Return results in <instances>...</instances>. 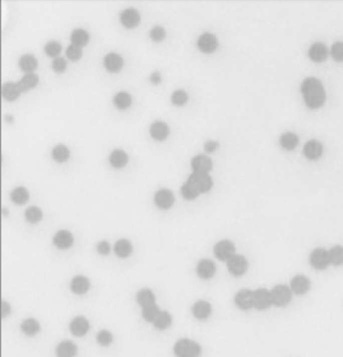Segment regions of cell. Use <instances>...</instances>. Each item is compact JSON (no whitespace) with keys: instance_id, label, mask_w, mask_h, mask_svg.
<instances>
[{"instance_id":"obj_46","label":"cell","mask_w":343,"mask_h":357,"mask_svg":"<svg viewBox=\"0 0 343 357\" xmlns=\"http://www.w3.org/2000/svg\"><path fill=\"white\" fill-rule=\"evenodd\" d=\"M97 340L101 345L107 346L113 341V335L109 331L103 330L98 333Z\"/></svg>"},{"instance_id":"obj_18","label":"cell","mask_w":343,"mask_h":357,"mask_svg":"<svg viewBox=\"0 0 343 357\" xmlns=\"http://www.w3.org/2000/svg\"><path fill=\"white\" fill-rule=\"evenodd\" d=\"M309 57L314 62H322L328 56V49L321 43H315L309 49Z\"/></svg>"},{"instance_id":"obj_36","label":"cell","mask_w":343,"mask_h":357,"mask_svg":"<svg viewBox=\"0 0 343 357\" xmlns=\"http://www.w3.org/2000/svg\"><path fill=\"white\" fill-rule=\"evenodd\" d=\"M72 41L74 45L79 47L85 46L89 41L88 34L83 30H74L72 34Z\"/></svg>"},{"instance_id":"obj_19","label":"cell","mask_w":343,"mask_h":357,"mask_svg":"<svg viewBox=\"0 0 343 357\" xmlns=\"http://www.w3.org/2000/svg\"><path fill=\"white\" fill-rule=\"evenodd\" d=\"M89 327L88 321L84 317H77L73 319L70 324L71 331L76 336H83L88 332Z\"/></svg>"},{"instance_id":"obj_5","label":"cell","mask_w":343,"mask_h":357,"mask_svg":"<svg viewBox=\"0 0 343 357\" xmlns=\"http://www.w3.org/2000/svg\"><path fill=\"white\" fill-rule=\"evenodd\" d=\"M310 263L314 269H326L330 264L328 251L324 248H316L310 254Z\"/></svg>"},{"instance_id":"obj_4","label":"cell","mask_w":343,"mask_h":357,"mask_svg":"<svg viewBox=\"0 0 343 357\" xmlns=\"http://www.w3.org/2000/svg\"><path fill=\"white\" fill-rule=\"evenodd\" d=\"M272 303L276 306H285L291 299V292L287 286H275L271 291Z\"/></svg>"},{"instance_id":"obj_33","label":"cell","mask_w":343,"mask_h":357,"mask_svg":"<svg viewBox=\"0 0 343 357\" xmlns=\"http://www.w3.org/2000/svg\"><path fill=\"white\" fill-rule=\"evenodd\" d=\"M21 328L27 335H30V336H33V335H36L38 333L39 329H40V326H39V322L36 319L29 318L23 321L22 325H21Z\"/></svg>"},{"instance_id":"obj_44","label":"cell","mask_w":343,"mask_h":357,"mask_svg":"<svg viewBox=\"0 0 343 357\" xmlns=\"http://www.w3.org/2000/svg\"><path fill=\"white\" fill-rule=\"evenodd\" d=\"M331 55L336 61H343V42H336L332 46Z\"/></svg>"},{"instance_id":"obj_35","label":"cell","mask_w":343,"mask_h":357,"mask_svg":"<svg viewBox=\"0 0 343 357\" xmlns=\"http://www.w3.org/2000/svg\"><path fill=\"white\" fill-rule=\"evenodd\" d=\"M330 263L334 266L343 264V246H335L328 251Z\"/></svg>"},{"instance_id":"obj_21","label":"cell","mask_w":343,"mask_h":357,"mask_svg":"<svg viewBox=\"0 0 343 357\" xmlns=\"http://www.w3.org/2000/svg\"><path fill=\"white\" fill-rule=\"evenodd\" d=\"M170 129L168 124L163 122H156L150 128L151 135L154 139L163 140L168 137Z\"/></svg>"},{"instance_id":"obj_25","label":"cell","mask_w":343,"mask_h":357,"mask_svg":"<svg viewBox=\"0 0 343 357\" xmlns=\"http://www.w3.org/2000/svg\"><path fill=\"white\" fill-rule=\"evenodd\" d=\"M137 301L143 308L155 304V296L149 289H143L138 293Z\"/></svg>"},{"instance_id":"obj_9","label":"cell","mask_w":343,"mask_h":357,"mask_svg":"<svg viewBox=\"0 0 343 357\" xmlns=\"http://www.w3.org/2000/svg\"><path fill=\"white\" fill-rule=\"evenodd\" d=\"M191 167L193 172L209 173L212 169L213 163L210 158L204 154H200L192 159Z\"/></svg>"},{"instance_id":"obj_47","label":"cell","mask_w":343,"mask_h":357,"mask_svg":"<svg viewBox=\"0 0 343 357\" xmlns=\"http://www.w3.org/2000/svg\"><path fill=\"white\" fill-rule=\"evenodd\" d=\"M82 51L79 46L76 45L69 46L67 49V55L72 60H77L81 58Z\"/></svg>"},{"instance_id":"obj_37","label":"cell","mask_w":343,"mask_h":357,"mask_svg":"<svg viewBox=\"0 0 343 357\" xmlns=\"http://www.w3.org/2000/svg\"><path fill=\"white\" fill-rule=\"evenodd\" d=\"M53 159L58 162H63L67 161L69 157V151L65 145H59L53 149Z\"/></svg>"},{"instance_id":"obj_48","label":"cell","mask_w":343,"mask_h":357,"mask_svg":"<svg viewBox=\"0 0 343 357\" xmlns=\"http://www.w3.org/2000/svg\"><path fill=\"white\" fill-rule=\"evenodd\" d=\"M53 68L55 72L60 73L63 72L66 68V61L62 58H57L53 60Z\"/></svg>"},{"instance_id":"obj_50","label":"cell","mask_w":343,"mask_h":357,"mask_svg":"<svg viewBox=\"0 0 343 357\" xmlns=\"http://www.w3.org/2000/svg\"><path fill=\"white\" fill-rule=\"evenodd\" d=\"M10 305L6 301L2 300L1 303H0V315H1V318H5L10 314Z\"/></svg>"},{"instance_id":"obj_7","label":"cell","mask_w":343,"mask_h":357,"mask_svg":"<svg viewBox=\"0 0 343 357\" xmlns=\"http://www.w3.org/2000/svg\"><path fill=\"white\" fill-rule=\"evenodd\" d=\"M248 266V261L242 255H235L227 261L229 272L236 277L243 276L246 272Z\"/></svg>"},{"instance_id":"obj_27","label":"cell","mask_w":343,"mask_h":357,"mask_svg":"<svg viewBox=\"0 0 343 357\" xmlns=\"http://www.w3.org/2000/svg\"><path fill=\"white\" fill-rule=\"evenodd\" d=\"M280 143L281 146L285 150H292L297 146L298 138L294 133H285L280 137Z\"/></svg>"},{"instance_id":"obj_28","label":"cell","mask_w":343,"mask_h":357,"mask_svg":"<svg viewBox=\"0 0 343 357\" xmlns=\"http://www.w3.org/2000/svg\"><path fill=\"white\" fill-rule=\"evenodd\" d=\"M17 84L12 83H5L2 89L3 97L8 101H14L17 99L21 94Z\"/></svg>"},{"instance_id":"obj_41","label":"cell","mask_w":343,"mask_h":357,"mask_svg":"<svg viewBox=\"0 0 343 357\" xmlns=\"http://www.w3.org/2000/svg\"><path fill=\"white\" fill-rule=\"evenodd\" d=\"M188 99V94L184 90H176L171 96L172 102L177 106H182L187 102Z\"/></svg>"},{"instance_id":"obj_8","label":"cell","mask_w":343,"mask_h":357,"mask_svg":"<svg viewBox=\"0 0 343 357\" xmlns=\"http://www.w3.org/2000/svg\"><path fill=\"white\" fill-rule=\"evenodd\" d=\"M272 303L271 292L264 288L257 289L254 292V307L262 310L269 308Z\"/></svg>"},{"instance_id":"obj_31","label":"cell","mask_w":343,"mask_h":357,"mask_svg":"<svg viewBox=\"0 0 343 357\" xmlns=\"http://www.w3.org/2000/svg\"><path fill=\"white\" fill-rule=\"evenodd\" d=\"M19 65L24 72H33L37 66V59L31 55H25L20 59Z\"/></svg>"},{"instance_id":"obj_49","label":"cell","mask_w":343,"mask_h":357,"mask_svg":"<svg viewBox=\"0 0 343 357\" xmlns=\"http://www.w3.org/2000/svg\"><path fill=\"white\" fill-rule=\"evenodd\" d=\"M97 250L101 255H106L110 253V246L107 241H101L97 245Z\"/></svg>"},{"instance_id":"obj_10","label":"cell","mask_w":343,"mask_h":357,"mask_svg":"<svg viewBox=\"0 0 343 357\" xmlns=\"http://www.w3.org/2000/svg\"><path fill=\"white\" fill-rule=\"evenodd\" d=\"M154 201L158 207L161 209H168L172 207L175 202V196L171 191L161 189L156 193Z\"/></svg>"},{"instance_id":"obj_14","label":"cell","mask_w":343,"mask_h":357,"mask_svg":"<svg viewBox=\"0 0 343 357\" xmlns=\"http://www.w3.org/2000/svg\"><path fill=\"white\" fill-rule=\"evenodd\" d=\"M291 290L298 294L302 295L308 292L310 288V281L306 276L303 275H298L291 280Z\"/></svg>"},{"instance_id":"obj_26","label":"cell","mask_w":343,"mask_h":357,"mask_svg":"<svg viewBox=\"0 0 343 357\" xmlns=\"http://www.w3.org/2000/svg\"><path fill=\"white\" fill-rule=\"evenodd\" d=\"M39 78L38 76L36 74H26L17 83L18 87H19L20 91L26 92L27 90H29L30 88H33L34 87L36 86L37 83H38Z\"/></svg>"},{"instance_id":"obj_11","label":"cell","mask_w":343,"mask_h":357,"mask_svg":"<svg viewBox=\"0 0 343 357\" xmlns=\"http://www.w3.org/2000/svg\"><path fill=\"white\" fill-rule=\"evenodd\" d=\"M236 305L241 310H248L254 306V292L250 289H241L234 299Z\"/></svg>"},{"instance_id":"obj_2","label":"cell","mask_w":343,"mask_h":357,"mask_svg":"<svg viewBox=\"0 0 343 357\" xmlns=\"http://www.w3.org/2000/svg\"><path fill=\"white\" fill-rule=\"evenodd\" d=\"M187 182L199 195L209 192L213 186V181L209 173L193 172Z\"/></svg>"},{"instance_id":"obj_40","label":"cell","mask_w":343,"mask_h":357,"mask_svg":"<svg viewBox=\"0 0 343 357\" xmlns=\"http://www.w3.org/2000/svg\"><path fill=\"white\" fill-rule=\"evenodd\" d=\"M26 217L30 223H37L42 218V212L39 207H30L26 211Z\"/></svg>"},{"instance_id":"obj_32","label":"cell","mask_w":343,"mask_h":357,"mask_svg":"<svg viewBox=\"0 0 343 357\" xmlns=\"http://www.w3.org/2000/svg\"><path fill=\"white\" fill-rule=\"evenodd\" d=\"M12 200L17 205H24L29 200V193L26 188L18 187L15 188L12 193Z\"/></svg>"},{"instance_id":"obj_52","label":"cell","mask_w":343,"mask_h":357,"mask_svg":"<svg viewBox=\"0 0 343 357\" xmlns=\"http://www.w3.org/2000/svg\"><path fill=\"white\" fill-rule=\"evenodd\" d=\"M151 81L154 84H159L161 82V76L159 72H154L151 76Z\"/></svg>"},{"instance_id":"obj_22","label":"cell","mask_w":343,"mask_h":357,"mask_svg":"<svg viewBox=\"0 0 343 357\" xmlns=\"http://www.w3.org/2000/svg\"><path fill=\"white\" fill-rule=\"evenodd\" d=\"M105 65L108 70L111 72H117L122 69L123 60L116 53H110L104 60Z\"/></svg>"},{"instance_id":"obj_17","label":"cell","mask_w":343,"mask_h":357,"mask_svg":"<svg viewBox=\"0 0 343 357\" xmlns=\"http://www.w3.org/2000/svg\"><path fill=\"white\" fill-rule=\"evenodd\" d=\"M54 244L59 248H68L74 243V237L72 233L67 230H61L55 234L53 238Z\"/></svg>"},{"instance_id":"obj_23","label":"cell","mask_w":343,"mask_h":357,"mask_svg":"<svg viewBox=\"0 0 343 357\" xmlns=\"http://www.w3.org/2000/svg\"><path fill=\"white\" fill-rule=\"evenodd\" d=\"M90 287V283L88 278L82 276L75 277L71 285L73 292L78 294H84L88 292Z\"/></svg>"},{"instance_id":"obj_6","label":"cell","mask_w":343,"mask_h":357,"mask_svg":"<svg viewBox=\"0 0 343 357\" xmlns=\"http://www.w3.org/2000/svg\"><path fill=\"white\" fill-rule=\"evenodd\" d=\"M214 252L218 260L227 262L235 255V246L230 241H220L215 246Z\"/></svg>"},{"instance_id":"obj_30","label":"cell","mask_w":343,"mask_h":357,"mask_svg":"<svg viewBox=\"0 0 343 357\" xmlns=\"http://www.w3.org/2000/svg\"><path fill=\"white\" fill-rule=\"evenodd\" d=\"M132 245L127 239H120L115 244V253L120 257L129 256L132 252Z\"/></svg>"},{"instance_id":"obj_45","label":"cell","mask_w":343,"mask_h":357,"mask_svg":"<svg viewBox=\"0 0 343 357\" xmlns=\"http://www.w3.org/2000/svg\"><path fill=\"white\" fill-rule=\"evenodd\" d=\"M150 37L154 42H161L165 37V30L161 26H156L150 31Z\"/></svg>"},{"instance_id":"obj_38","label":"cell","mask_w":343,"mask_h":357,"mask_svg":"<svg viewBox=\"0 0 343 357\" xmlns=\"http://www.w3.org/2000/svg\"><path fill=\"white\" fill-rule=\"evenodd\" d=\"M161 312L159 306L156 304L149 305V306L145 307L143 309V316L146 320L148 321H152L155 320L156 317L159 315Z\"/></svg>"},{"instance_id":"obj_42","label":"cell","mask_w":343,"mask_h":357,"mask_svg":"<svg viewBox=\"0 0 343 357\" xmlns=\"http://www.w3.org/2000/svg\"><path fill=\"white\" fill-rule=\"evenodd\" d=\"M181 194L186 200H192L198 198L199 194L196 191L191 187V186L187 182L185 183L181 189Z\"/></svg>"},{"instance_id":"obj_24","label":"cell","mask_w":343,"mask_h":357,"mask_svg":"<svg viewBox=\"0 0 343 357\" xmlns=\"http://www.w3.org/2000/svg\"><path fill=\"white\" fill-rule=\"evenodd\" d=\"M77 352V347L72 341H63L57 349L58 357H74Z\"/></svg>"},{"instance_id":"obj_16","label":"cell","mask_w":343,"mask_h":357,"mask_svg":"<svg viewBox=\"0 0 343 357\" xmlns=\"http://www.w3.org/2000/svg\"><path fill=\"white\" fill-rule=\"evenodd\" d=\"M120 19L124 26L129 28H134L140 22V14L135 9L129 8L121 14Z\"/></svg>"},{"instance_id":"obj_20","label":"cell","mask_w":343,"mask_h":357,"mask_svg":"<svg viewBox=\"0 0 343 357\" xmlns=\"http://www.w3.org/2000/svg\"><path fill=\"white\" fill-rule=\"evenodd\" d=\"M192 312L197 319H205L211 315V306L207 301H199L193 305Z\"/></svg>"},{"instance_id":"obj_34","label":"cell","mask_w":343,"mask_h":357,"mask_svg":"<svg viewBox=\"0 0 343 357\" xmlns=\"http://www.w3.org/2000/svg\"><path fill=\"white\" fill-rule=\"evenodd\" d=\"M171 324V315L166 311H161L155 320L154 321V326L160 330L166 329Z\"/></svg>"},{"instance_id":"obj_1","label":"cell","mask_w":343,"mask_h":357,"mask_svg":"<svg viewBox=\"0 0 343 357\" xmlns=\"http://www.w3.org/2000/svg\"><path fill=\"white\" fill-rule=\"evenodd\" d=\"M301 92L307 107L317 108L322 106L326 99L324 87L317 78H307L301 85Z\"/></svg>"},{"instance_id":"obj_29","label":"cell","mask_w":343,"mask_h":357,"mask_svg":"<svg viewBox=\"0 0 343 357\" xmlns=\"http://www.w3.org/2000/svg\"><path fill=\"white\" fill-rule=\"evenodd\" d=\"M110 161L115 168H122L126 166L128 162L127 154L122 150L113 151L110 156Z\"/></svg>"},{"instance_id":"obj_3","label":"cell","mask_w":343,"mask_h":357,"mask_svg":"<svg viewBox=\"0 0 343 357\" xmlns=\"http://www.w3.org/2000/svg\"><path fill=\"white\" fill-rule=\"evenodd\" d=\"M175 354L177 357H199L201 354L200 344L189 340L181 339L176 343L174 348Z\"/></svg>"},{"instance_id":"obj_12","label":"cell","mask_w":343,"mask_h":357,"mask_svg":"<svg viewBox=\"0 0 343 357\" xmlns=\"http://www.w3.org/2000/svg\"><path fill=\"white\" fill-rule=\"evenodd\" d=\"M198 46L202 52L212 53L218 46V39L213 34L204 33L199 37Z\"/></svg>"},{"instance_id":"obj_43","label":"cell","mask_w":343,"mask_h":357,"mask_svg":"<svg viewBox=\"0 0 343 357\" xmlns=\"http://www.w3.org/2000/svg\"><path fill=\"white\" fill-rule=\"evenodd\" d=\"M62 47L58 42L52 41L46 44L45 46V52L49 56H56L59 53L61 52Z\"/></svg>"},{"instance_id":"obj_13","label":"cell","mask_w":343,"mask_h":357,"mask_svg":"<svg viewBox=\"0 0 343 357\" xmlns=\"http://www.w3.org/2000/svg\"><path fill=\"white\" fill-rule=\"evenodd\" d=\"M216 271V264L210 260H200L197 266V273L202 279H209L214 276Z\"/></svg>"},{"instance_id":"obj_15","label":"cell","mask_w":343,"mask_h":357,"mask_svg":"<svg viewBox=\"0 0 343 357\" xmlns=\"http://www.w3.org/2000/svg\"><path fill=\"white\" fill-rule=\"evenodd\" d=\"M323 152V145L316 140H310L305 144L303 148L305 157L310 160L319 159Z\"/></svg>"},{"instance_id":"obj_51","label":"cell","mask_w":343,"mask_h":357,"mask_svg":"<svg viewBox=\"0 0 343 357\" xmlns=\"http://www.w3.org/2000/svg\"><path fill=\"white\" fill-rule=\"evenodd\" d=\"M218 145L219 144H218V142L209 140V141H207V143L204 144V150L208 153L214 152L218 148Z\"/></svg>"},{"instance_id":"obj_39","label":"cell","mask_w":343,"mask_h":357,"mask_svg":"<svg viewBox=\"0 0 343 357\" xmlns=\"http://www.w3.org/2000/svg\"><path fill=\"white\" fill-rule=\"evenodd\" d=\"M114 103L117 108L124 109L129 107L131 104V97L126 92H120L115 96Z\"/></svg>"}]
</instances>
